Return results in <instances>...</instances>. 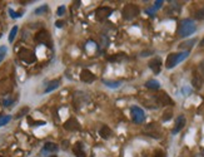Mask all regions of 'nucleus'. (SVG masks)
<instances>
[{
    "instance_id": "1",
    "label": "nucleus",
    "mask_w": 204,
    "mask_h": 157,
    "mask_svg": "<svg viewBox=\"0 0 204 157\" xmlns=\"http://www.w3.org/2000/svg\"><path fill=\"white\" fill-rule=\"evenodd\" d=\"M195 30H197V25L192 19H183L178 25V35L180 38H187L190 34L195 33Z\"/></svg>"
},
{
    "instance_id": "2",
    "label": "nucleus",
    "mask_w": 204,
    "mask_h": 157,
    "mask_svg": "<svg viewBox=\"0 0 204 157\" xmlns=\"http://www.w3.org/2000/svg\"><path fill=\"white\" fill-rule=\"evenodd\" d=\"M189 55V52H182V53H170L167 58V62H165V67L168 69H172L174 68L177 64H179L180 62H183L184 59H187Z\"/></svg>"
},
{
    "instance_id": "3",
    "label": "nucleus",
    "mask_w": 204,
    "mask_h": 157,
    "mask_svg": "<svg viewBox=\"0 0 204 157\" xmlns=\"http://www.w3.org/2000/svg\"><path fill=\"white\" fill-rule=\"evenodd\" d=\"M139 13H140V10L135 4H127L122 10L123 18L125 20H133L134 18H137L139 15Z\"/></svg>"
},
{
    "instance_id": "4",
    "label": "nucleus",
    "mask_w": 204,
    "mask_h": 157,
    "mask_svg": "<svg viewBox=\"0 0 204 157\" xmlns=\"http://www.w3.org/2000/svg\"><path fill=\"white\" fill-rule=\"evenodd\" d=\"M18 54H19V58H20L24 63L32 64V63H34V62L36 60V57H35L34 52L30 50V49H28V48H22V49L19 50Z\"/></svg>"
},
{
    "instance_id": "5",
    "label": "nucleus",
    "mask_w": 204,
    "mask_h": 157,
    "mask_svg": "<svg viewBox=\"0 0 204 157\" xmlns=\"http://www.w3.org/2000/svg\"><path fill=\"white\" fill-rule=\"evenodd\" d=\"M130 114H132V119L134 123H143L145 121V113L138 106H133L130 108Z\"/></svg>"
},
{
    "instance_id": "6",
    "label": "nucleus",
    "mask_w": 204,
    "mask_h": 157,
    "mask_svg": "<svg viewBox=\"0 0 204 157\" xmlns=\"http://www.w3.org/2000/svg\"><path fill=\"white\" fill-rule=\"evenodd\" d=\"M35 42L39 43V44H44V45H48L49 48H51V38H50L49 32H46V30H40L39 33H36Z\"/></svg>"
},
{
    "instance_id": "7",
    "label": "nucleus",
    "mask_w": 204,
    "mask_h": 157,
    "mask_svg": "<svg viewBox=\"0 0 204 157\" xmlns=\"http://www.w3.org/2000/svg\"><path fill=\"white\" fill-rule=\"evenodd\" d=\"M112 13H113V9H112V8H109V7H100V8H98L96 12H95V18H96V20H99V22H103V20H105L107 18H109Z\"/></svg>"
},
{
    "instance_id": "8",
    "label": "nucleus",
    "mask_w": 204,
    "mask_h": 157,
    "mask_svg": "<svg viewBox=\"0 0 204 157\" xmlns=\"http://www.w3.org/2000/svg\"><path fill=\"white\" fill-rule=\"evenodd\" d=\"M88 101H89V97L83 92H76L74 94V106H75V108H79L80 106L85 104Z\"/></svg>"
},
{
    "instance_id": "9",
    "label": "nucleus",
    "mask_w": 204,
    "mask_h": 157,
    "mask_svg": "<svg viewBox=\"0 0 204 157\" xmlns=\"http://www.w3.org/2000/svg\"><path fill=\"white\" fill-rule=\"evenodd\" d=\"M64 128H65L66 131H71V132H74V131H79V129L81 128V126H80V123L78 122L76 118L71 117V118H69V119L64 123Z\"/></svg>"
},
{
    "instance_id": "10",
    "label": "nucleus",
    "mask_w": 204,
    "mask_h": 157,
    "mask_svg": "<svg viewBox=\"0 0 204 157\" xmlns=\"http://www.w3.org/2000/svg\"><path fill=\"white\" fill-rule=\"evenodd\" d=\"M155 98H157V102H158L160 106H173V104H174L173 99H172V98H170L165 92L159 93Z\"/></svg>"
},
{
    "instance_id": "11",
    "label": "nucleus",
    "mask_w": 204,
    "mask_h": 157,
    "mask_svg": "<svg viewBox=\"0 0 204 157\" xmlns=\"http://www.w3.org/2000/svg\"><path fill=\"white\" fill-rule=\"evenodd\" d=\"M80 81L84 82V83H93L95 81V75L90 70L83 69L81 73H80Z\"/></svg>"
},
{
    "instance_id": "12",
    "label": "nucleus",
    "mask_w": 204,
    "mask_h": 157,
    "mask_svg": "<svg viewBox=\"0 0 204 157\" xmlns=\"http://www.w3.org/2000/svg\"><path fill=\"white\" fill-rule=\"evenodd\" d=\"M148 65L155 74H158V73H160V69H162V59L159 57H155L148 63Z\"/></svg>"
},
{
    "instance_id": "13",
    "label": "nucleus",
    "mask_w": 204,
    "mask_h": 157,
    "mask_svg": "<svg viewBox=\"0 0 204 157\" xmlns=\"http://www.w3.org/2000/svg\"><path fill=\"white\" fill-rule=\"evenodd\" d=\"M192 84L195 89H200L204 84V78L203 75H200L199 73H194L193 74V78H192Z\"/></svg>"
},
{
    "instance_id": "14",
    "label": "nucleus",
    "mask_w": 204,
    "mask_h": 157,
    "mask_svg": "<svg viewBox=\"0 0 204 157\" xmlns=\"http://www.w3.org/2000/svg\"><path fill=\"white\" fill-rule=\"evenodd\" d=\"M184 126H185V117H184V116H179V117L177 118V121H175V127L173 128L172 133H173V134H177L178 132H180V131L183 129Z\"/></svg>"
},
{
    "instance_id": "15",
    "label": "nucleus",
    "mask_w": 204,
    "mask_h": 157,
    "mask_svg": "<svg viewBox=\"0 0 204 157\" xmlns=\"http://www.w3.org/2000/svg\"><path fill=\"white\" fill-rule=\"evenodd\" d=\"M197 42H198V40H197L195 38L189 39V40H185V42H183V43L179 44V49H184L185 52H189V49H192Z\"/></svg>"
},
{
    "instance_id": "16",
    "label": "nucleus",
    "mask_w": 204,
    "mask_h": 157,
    "mask_svg": "<svg viewBox=\"0 0 204 157\" xmlns=\"http://www.w3.org/2000/svg\"><path fill=\"white\" fill-rule=\"evenodd\" d=\"M99 134H100V137H101V138H104V139H109V138L112 137L113 132H112V129H110L108 126H103V127L100 128V131H99Z\"/></svg>"
},
{
    "instance_id": "17",
    "label": "nucleus",
    "mask_w": 204,
    "mask_h": 157,
    "mask_svg": "<svg viewBox=\"0 0 204 157\" xmlns=\"http://www.w3.org/2000/svg\"><path fill=\"white\" fill-rule=\"evenodd\" d=\"M145 87L148 89H152V91H158L160 88V83L157 79H149V81H147Z\"/></svg>"
},
{
    "instance_id": "18",
    "label": "nucleus",
    "mask_w": 204,
    "mask_h": 157,
    "mask_svg": "<svg viewBox=\"0 0 204 157\" xmlns=\"http://www.w3.org/2000/svg\"><path fill=\"white\" fill-rule=\"evenodd\" d=\"M59 149L58 144L56 143H53V142H46L43 147V151L41 152H56Z\"/></svg>"
},
{
    "instance_id": "19",
    "label": "nucleus",
    "mask_w": 204,
    "mask_h": 157,
    "mask_svg": "<svg viewBox=\"0 0 204 157\" xmlns=\"http://www.w3.org/2000/svg\"><path fill=\"white\" fill-rule=\"evenodd\" d=\"M74 153H75V157H85V152H84L83 144L80 142L75 143V146H74Z\"/></svg>"
},
{
    "instance_id": "20",
    "label": "nucleus",
    "mask_w": 204,
    "mask_h": 157,
    "mask_svg": "<svg viewBox=\"0 0 204 157\" xmlns=\"http://www.w3.org/2000/svg\"><path fill=\"white\" fill-rule=\"evenodd\" d=\"M59 84H60V81H59V79H54V81H51V82L46 86V88H45V93H50V92H53L54 89H56V88L59 87Z\"/></svg>"
},
{
    "instance_id": "21",
    "label": "nucleus",
    "mask_w": 204,
    "mask_h": 157,
    "mask_svg": "<svg viewBox=\"0 0 204 157\" xmlns=\"http://www.w3.org/2000/svg\"><path fill=\"white\" fill-rule=\"evenodd\" d=\"M123 59H124L123 53H119V54H114L112 57H108V62H120Z\"/></svg>"
},
{
    "instance_id": "22",
    "label": "nucleus",
    "mask_w": 204,
    "mask_h": 157,
    "mask_svg": "<svg viewBox=\"0 0 204 157\" xmlns=\"http://www.w3.org/2000/svg\"><path fill=\"white\" fill-rule=\"evenodd\" d=\"M104 84L109 88H119L120 87V82H113V81H104Z\"/></svg>"
},
{
    "instance_id": "23",
    "label": "nucleus",
    "mask_w": 204,
    "mask_h": 157,
    "mask_svg": "<svg viewBox=\"0 0 204 157\" xmlns=\"http://www.w3.org/2000/svg\"><path fill=\"white\" fill-rule=\"evenodd\" d=\"M10 119H12L10 116H0V127H3V126H5L7 123H9Z\"/></svg>"
},
{
    "instance_id": "24",
    "label": "nucleus",
    "mask_w": 204,
    "mask_h": 157,
    "mask_svg": "<svg viewBox=\"0 0 204 157\" xmlns=\"http://www.w3.org/2000/svg\"><path fill=\"white\" fill-rule=\"evenodd\" d=\"M46 12H48V7H46V5H41V7L36 8L34 13H35L36 15H41V14H44V13H46Z\"/></svg>"
},
{
    "instance_id": "25",
    "label": "nucleus",
    "mask_w": 204,
    "mask_h": 157,
    "mask_svg": "<svg viewBox=\"0 0 204 157\" xmlns=\"http://www.w3.org/2000/svg\"><path fill=\"white\" fill-rule=\"evenodd\" d=\"M7 52H8V48H7V47H4V45H3V47H0V63H2V62L4 60Z\"/></svg>"
},
{
    "instance_id": "26",
    "label": "nucleus",
    "mask_w": 204,
    "mask_h": 157,
    "mask_svg": "<svg viewBox=\"0 0 204 157\" xmlns=\"http://www.w3.org/2000/svg\"><path fill=\"white\" fill-rule=\"evenodd\" d=\"M195 18L199 20H204V7H202L197 13H195Z\"/></svg>"
},
{
    "instance_id": "27",
    "label": "nucleus",
    "mask_w": 204,
    "mask_h": 157,
    "mask_svg": "<svg viewBox=\"0 0 204 157\" xmlns=\"http://www.w3.org/2000/svg\"><path fill=\"white\" fill-rule=\"evenodd\" d=\"M17 33H18V27H14V28L10 30V34H9V42H10V43L14 40V38H15Z\"/></svg>"
},
{
    "instance_id": "28",
    "label": "nucleus",
    "mask_w": 204,
    "mask_h": 157,
    "mask_svg": "<svg viewBox=\"0 0 204 157\" xmlns=\"http://www.w3.org/2000/svg\"><path fill=\"white\" fill-rule=\"evenodd\" d=\"M172 117H173V112H172L170 109H168V111H165V112L163 113V121H164V122H165V121H169Z\"/></svg>"
},
{
    "instance_id": "29",
    "label": "nucleus",
    "mask_w": 204,
    "mask_h": 157,
    "mask_svg": "<svg viewBox=\"0 0 204 157\" xmlns=\"http://www.w3.org/2000/svg\"><path fill=\"white\" fill-rule=\"evenodd\" d=\"M145 129L150 133L152 131H157V129H158V126H157V123H149V124L145 126Z\"/></svg>"
},
{
    "instance_id": "30",
    "label": "nucleus",
    "mask_w": 204,
    "mask_h": 157,
    "mask_svg": "<svg viewBox=\"0 0 204 157\" xmlns=\"http://www.w3.org/2000/svg\"><path fill=\"white\" fill-rule=\"evenodd\" d=\"M29 112V107H24V108H22L19 112H18V114H17V118H20V117H23L24 114H27Z\"/></svg>"
},
{
    "instance_id": "31",
    "label": "nucleus",
    "mask_w": 204,
    "mask_h": 157,
    "mask_svg": "<svg viewBox=\"0 0 204 157\" xmlns=\"http://www.w3.org/2000/svg\"><path fill=\"white\" fill-rule=\"evenodd\" d=\"M29 122L32 123L30 126H43V124H45V122H43V121H32V118H29Z\"/></svg>"
},
{
    "instance_id": "32",
    "label": "nucleus",
    "mask_w": 204,
    "mask_h": 157,
    "mask_svg": "<svg viewBox=\"0 0 204 157\" xmlns=\"http://www.w3.org/2000/svg\"><path fill=\"white\" fill-rule=\"evenodd\" d=\"M9 13H10V17H12L13 19H17V18H20V17H22V14H19V13H15L13 9H9Z\"/></svg>"
},
{
    "instance_id": "33",
    "label": "nucleus",
    "mask_w": 204,
    "mask_h": 157,
    "mask_svg": "<svg viewBox=\"0 0 204 157\" xmlns=\"http://www.w3.org/2000/svg\"><path fill=\"white\" fill-rule=\"evenodd\" d=\"M13 102H14V101H13L12 98H5V99L3 101V106H4V107H8V106H10Z\"/></svg>"
},
{
    "instance_id": "34",
    "label": "nucleus",
    "mask_w": 204,
    "mask_h": 157,
    "mask_svg": "<svg viewBox=\"0 0 204 157\" xmlns=\"http://www.w3.org/2000/svg\"><path fill=\"white\" fill-rule=\"evenodd\" d=\"M64 12H65V7H64V5H61V7H59V8H58V12H56V13H58V15H59V17H61V15H64Z\"/></svg>"
},
{
    "instance_id": "35",
    "label": "nucleus",
    "mask_w": 204,
    "mask_h": 157,
    "mask_svg": "<svg viewBox=\"0 0 204 157\" xmlns=\"http://www.w3.org/2000/svg\"><path fill=\"white\" fill-rule=\"evenodd\" d=\"M162 5H163V2H162V0H158V2H155L154 3V9L157 10V9H159V8H162Z\"/></svg>"
},
{
    "instance_id": "36",
    "label": "nucleus",
    "mask_w": 204,
    "mask_h": 157,
    "mask_svg": "<svg viewBox=\"0 0 204 157\" xmlns=\"http://www.w3.org/2000/svg\"><path fill=\"white\" fill-rule=\"evenodd\" d=\"M154 157H165V154H164V152H163V151H155Z\"/></svg>"
},
{
    "instance_id": "37",
    "label": "nucleus",
    "mask_w": 204,
    "mask_h": 157,
    "mask_svg": "<svg viewBox=\"0 0 204 157\" xmlns=\"http://www.w3.org/2000/svg\"><path fill=\"white\" fill-rule=\"evenodd\" d=\"M199 70H200V73L204 75V60H202V62L199 63Z\"/></svg>"
},
{
    "instance_id": "38",
    "label": "nucleus",
    "mask_w": 204,
    "mask_h": 157,
    "mask_svg": "<svg viewBox=\"0 0 204 157\" xmlns=\"http://www.w3.org/2000/svg\"><path fill=\"white\" fill-rule=\"evenodd\" d=\"M154 12H155V9L154 8H150V9H147V14H149V15H154Z\"/></svg>"
},
{
    "instance_id": "39",
    "label": "nucleus",
    "mask_w": 204,
    "mask_h": 157,
    "mask_svg": "<svg viewBox=\"0 0 204 157\" xmlns=\"http://www.w3.org/2000/svg\"><path fill=\"white\" fill-rule=\"evenodd\" d=\"M63 24H64L63 22H60V20H58V22L55 23V27H56V28H61V27H63Z\"/></svg>"
},
{
    "instance_id": "40",
    "label": "nucleus",
    "mask_w": 204,
    "mask_h": 157,
    "mask_svg": "<svg viewBox=\"0 0 204 157\" xmlns=\"http://www.w3.org/2000/svg\"><path fill=\"white\" fill-rule=\"evenodd\" d=\"M150 53H152V52L147 50V52H142V54H140V55H142V57H147V55H150Z\"/></svg>"
},
{
    "instance_id": "41",
    "label": "nucleus",
    "mask_w": 204,
    "mask_h": 157,
    "mask_svg": "<svg viewBox=\"0 0 204 157\" xmlns=\"http://www.w3.org/2000/svg\"><path fill=\"white\" fill-rule=\"evenodd\" d=\"M63 147L66 148V147H68V142H63Z\"/></svg>"
},
{
    "instance_id": "42",
    "label": "nucleus",
    "mask_w": 204,
    "mask_h": 157,
    "mask_svg": "<svg viewBox=\"0 0 204 157\" xmlns=\"http://www.w3.org/2000/svg\"><path fill=\"white\" fill-rule=\"evenodd\" d=\"M193 157H203V154H195V156H193Z\"/></svg>"
},
{
    "instance_id": "43",
    "label": "nucleus",
    "mask_w": 204,
    "mask_h": 157,
    "mask_svg": "<svg viewBox=\"0 0 204 157\" xmlns=\"http://www.w3.org/2000/svg\"><path fill=\"white\" fill-rule=\"evenodd\" d=\"M200 45H204V38H203V40L200 42Z\"/></svg>"
},
{
    "instance_id": "44",
    "label": "nucleus",
    "mask_w": 204,
    "mask_h": 157,
    "mask_svg": "<svg viewBox=\"0 0 204 157\" xmlns=\"http://www.w3.org/2000/svg\"><path fill=\"white\" fill-rule=\"evenodd\" d=\"M50 157H56V156H50Z\"/></svg>"
},
{
    "instance_id": "45",
    "label": "nucleus",
    "mask_w": 204,
    "mask_h": 157,
    "mask_svg": "<svg viewBox=\"0 0 204 157\" xmlns=\"http://www.w3.org/2000/svg\"><path fill=\"white\" fill-rule=\"evenodd\" d=\"M203 157H204V151H203Z\"/></svg>"
},
{
    "instance_id": "46",
    "label": "nucleus",
    "mask_w": 204,
    "mask_h": 157,
    "mask_svg": "<svg viewBox=\"0 0 204 157\" xmlns=\"http://www.w3.org/2000/svg\"><path fill=\"white\" fill-rule=\"evenodd\" d=\"M0 157H3V156H0Z\"/></svg>"
}]
</instances>
